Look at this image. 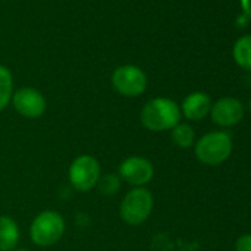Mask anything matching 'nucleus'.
<instances>
[{
  "label": "nucleus",
  "mask_w": 251,
  "mask_h": 251,
  "mask_svg": "<svg viewBox=\"0 0 251 251\" xmlns=\"http://www.w3.org/2000/svg\"><path fill=\"white\" fill-rule=\"evenodd\" d=\"M180 120V106L170 98H154L141 111V123L151 132L172 130Z\"/></svg>",
  "instance_id": "1"
},
{
  "label": "nucleus",
  "mask_w": 251,
  "mask_h": 251,
  "mask_svg": "<svg viewBox=\"0 0 251 251\" xmlns=\"http://www.w3.org/2000/svg\"><path fill=\"white\" fill-rule=\"evenodd\" d=\"M232 138L227 132H208L201 136L195 145V157L205 166H220L232 154Z\"/></svg>",
  "instance_id": "2"
},
{
  "label": "nucleus",
  "mask_w": 251,
  "mask_h": 251,
  "mask_svg": "<svg viewBox=\"0 0 251 251\" xmlns=\"http://www.w3.org/2000/svg\"><path fill=\"white\" fill-rule=\"evenodd\" d=\"M154 208V197L145 186L133 188L120 204V217L130 226H139L148 220Z\"/></svg>",
  "instance_id": "3"
},
{
  "label": "nucleus",
  "mask_w": 251,
  "mask_h": 251,
  "mask_svg": "<svg viewBox=\"0 0 251 251\" xmlns=\"http://www.w3.org/2000/svg\"><path fill=\"white\" fill-rule=\"evenodd\" d=\"M65 232V220L55 210H45L34 217L30 226L31 241L39 247L56 244Z\"/></svg>",
  "instance_id": "4"
},
{
  "label": "nucleus",
  "mask_w": 251,
  "mask_h": 251,
  "mask_svg": "<svg viewBox=\"0 0 251 251\" xmlns=\"http://www.w3.org/2000/svg\"><path fill=\"white\" fill-rule=\"evenodd\" d=\"M68 179L71 186L78 192H89L96 188L100 179V164L89 154L78 155L68 169Z\"/></svg>",
  "instance_id": "5"
},
{
  "label": "nucleus",
  "mask_w": 251,
  "mask_h": 251,
  "mask_svg": "<svg viewBox=\"0 0 251 251\" xmlns=\"http://www.w3.org/2000/svg\"><path fill=\"white\" fill-rule=\"evenodd\" d=\"M112 87L126 98L141 96L148 86L147 74L136 65H121L114 70L111 77Z\"/></svg>",
  "instance_id": "6"
},
{
  "label": "nucleus",
  "mask_w": 251,
  "mask_h": 251,
  "mask_svg": "<svg viewBox=\"0 0 251 251\" xmlns=\"http://www.w3.org/2000/svg\"><path fill=\"white\" fill-rule=\"evenodd\" d=\"M118 176L126 183H129L135 188H142L152 180L154 166L145 157L132 155L120 163Z\"/></svg>",
  "instance_id": "7"
},
{
  "label": "nucleus",
  "mask_w": 251,
  "mask_h": 251,
  "mask_svg": "<svg viewBox=\"0 0 251 251\" xmlns=\"http://www.w3.org/2000/svg\"><path fill=\"white\" fill-rule=\"evenodd\" d=\"M15 111L25 118H39L45 114L48 102L42 92L34 87H21L14 92L11 99Z\"/></svg>",
  "instance_id": "8"
},
{
  "label": "nucleus",
  "mask_w": 251,
  "mask_h": 251,
  "mask_svg": "<svg viewBox=\"0 0 251 251\" xmlns=\"http://www.w3.org/2000/svg\"><path fill=\"white\" fill-rule=\"evenodd\" d=\"M245 109L239 99L236 98H220L211 105L210 117L214 124L220 127H233L244 118Z\"/></svg>",
  "instance_id": "9"
},
{
  "label": "nucleus",
  "mask_w": 251,
  "mask_h": 251,
  "mask_svg": "<svg viewBox=\"0 0 251 251\" xmlns=\"http://www.w3.org/2000/svg\"><path fill=\"white\" fill-rule=\"evenodd\" d=\"M211 105L213 102L207 93L192 92L183 99L180 105V112L189 121H201L207 115H210Z\"/></svg>",
  "instance_id": "10"
},
{
  "label": "nucleus",
  "mask_w": 251,
  "mask_h": 251,
  "mask_svg": "<svg viewBox=\"0 0 251 251\" xmlns=\"http://www.w3.org/2000/svg\"><path fill=\"white\" fill-rule=\"evenodd\" d=\"M20 241L18 223L11 216H0V251H14Z\"/></svg>",
  "instance_id": "11"
},
{
  "label": "nucleus",
  "mask_w": 251,
  "mask_h": 251,
  "mask_svg": "<svg viewBox=\"0 0 251 251\" xmlns=\"http://www.w3.org/2000/svg\"><path fill=\"white\" fill-rule=\"evenodd\" d=\"M232 53H233L235 62L242 70L251 71V34L239 37L233 46Z\"/></svg>",
  "instance_id": "12"
},
{
  "label": "nucleus",
  "mask_w": 251,
  "mask_h": 251,
  "mask_svg": "<svg viewBox=\"0 0 251 251\" xmlns=\"http://www.w3.org/2000/svg\"><path fill=\"white\" fill-rule=\"evenodd\" d=\"M172 141L179 148H191L195 145V132L188 123H179L172 129Z\"/></svg>",
  "instance_id": "13"
},
{
  "label": "nucleus",
  "mask_w": 251,
  "mask_h": 251,
  "mask_svg": "<svg viewBox=\"0 0 251 251\" xmlns=\"http://www.w3.org/2000/svg\"><path fill=\"white\" fill-rule=\"evenodd\" d=\"M12 95H14L12 74L6 67L0 65V111H3L9 105Z\"/></svg>",
  "instance_id": "14"
},
{
  "label": "nucleus",
  "mask_w": 251,
  "mask_h": 251,
  "mask_svg": "<svg viewBox=\"0 0 251 251\" xmlns=\"http://www.w3.org/2000/svg\"><path fill=\"white\" fill-rule=\"evenodd\" d=\"M100 191V194L103 195H114L118 192L120 186H121V179L118 175H105V176H100L98 185H96Z\"/></svg>",
  "instance_id": "15"
},
{
  "label": "nucleus",
  "mask_w": 251,
  "mask_h": 251,
  "mask_svg": "<svg viewBox=\"0 0 251 251\" xmlns=\"http://www.w3.org/2000/svg\"><path fill=\"white\" fill-rule=\"evenodd\" d=\"M235 251H251V233H244L236 239Z\"/></svg>",
  "instance_id": "16"
},
{
  "label": "nucleus",
  "mask_w": 251,
  "mask_h": 251,
  "mask_svg": "<svg viewBox=\"0 0 251 251\" xmlns=\"http://www.w3.org/2000/svg\"><path fill=\"white\" fill-rule=\"evenodd\" d=\"M241 6H242L245 17L251 18V0H241Z\"/></svg>",
  "instance_id": "17"
},
{
  "label": "nucleus",
  "mask_w": 251,
  "mask_h": 251,
  "mask_svg": "<svg viewBox=\"0 0 251 251\" xmlns=\"http://www.w3.org/2000/svg\"><path fill=\"white\" fill-rule=\"evenodd\" d=\"M14 251H30V250H27V248H18V250H14Z\"/></svg>",
  "instance_id": "18"
},
{
  "label": "nucleus",
  "mask_w": 251,
  "mask_h": 251,
  "mask_svg": "<svg viewBox=\"0 0 251 251\" xmlns=\"http://www.w3.org/2000/svg\"><path fill=\"white\" fill-rule=\"evenodd\" d=\"M248 111H250V114H251V99H250V102H248Z\"/></svg>",
  "instance_id": "19"
}]
</instances>
